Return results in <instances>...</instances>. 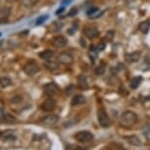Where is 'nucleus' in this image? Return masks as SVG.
<instances>
[{
    "label": "nucleus",
    "mask_w": 150,
    "mask_h": 150,
    "mask_svg": "<svg viewBox=\"0 0 150 150\" xmlns=\"http://www.w3.org/2000/svg\"><path fill=\"white\" fill-rule=\"evenodd\" d=\"M21 101H22L21 96H15L14 98H12V102L13 103H20Z\"/></svg>",
    "instance_id": "obj_30"
},
{
    "label": "nucleus",
    "mask_w": 150,
    "mask_h": 150,
    "mask_svg": "<svg viewBox=\"0 0 150 150\" xmlns=\"http://www.w3.org/2000/svg\"><path fill=\"white\" fill-rule=\"evenodd\" d=\"M104 48H105V43H101L100 46L97 47V49H98V51H101V50H103Z\"/></svg>",
    "instance_id": "obj_35"
},
{
    "label": "nucleus",
    "mask_w": 150,
    "mask_h": 150,
    "mask_svg": "<svg viewBox=\"0 0 150 150\" xmlns=\"http://www.w3.org/2000/svg\"><path fill=\"white\" fill-rule=\"evenodd\" d=\"M10 8L9 7H1L0 8V24H4L7 22V18L10 15Z\"/></svg>",
    "instance_id": "obj_12"
},
{
    "label": "nucleus",
    "mask_w": 150,
    "mask_h": 150,
    "mask_svg": "<svg viewBox=\"0 0 150 150\" xmlns=\"http://www.w3.org/2000/svg\"><path fill=\"white\" fill-rule=\"evenodd\" d=\"M86 102V98L83 95H75L71 100V106H78Z\"/></svg>",
    "instance_id": "obj_13"
},
{
    "label": "nucleus",
    "mask_w": 150,
    "mask_h": 150,
    "mask_svg": "<svg viewBox=\"0 0 150 150\" xmlns=\"http://www.w3.org/2000/svg\"><path fill=\"white\" fill-rule=\"evenodd\" d=\"M141 57V52L140 51H134L131 52L129 54L126 55V60L128 63H135V62H138Z\"/></svg>",
    "instance_id": "obj_11"
},
{
    "label": "nucleus",
    "mask_w": 150,
    "mask_h": 150,
    "mask_svg": "<svg viewBox=\"0 0 150 150\" xmlns=\"http://www.w3.org/2000/svg\"><path fill=\"white\" fill-rule=\"evenodd\" d=\"M0 36H1V33H0Z\"/></svg>",
    "instance_id": "obj_38"
},
{
    "label": "nucleus",
    "mask_w": 150,
    "mask_h": 150,
    "mask_svg": "<svg viewBox=\"0 0 150 150\" xmlns=\"http://www.w3.org/2000/svg\"><path fill=\"white\" fill-rule=\"evenodd\" d=\"M57 62L63 65H70L73 63V56L69 52H62L58 55Z\"/></svg>",
    "instance_id": "obj_6"
},
{
    "label": "nucleus",
    "mask_w": 150,
    "mask_h": 150,
    "mask_svg": "<svg viewBox=\"0 0 150 150\" xmlns=\"http://www.w3.org/2000/svg\"><path fill=\"white\" fill-rule=\"evenodd\" d=\"M76 14H77V8H72L70 10V12L68 13V16H74Z\"/></svg>",
    "instance_id": "obj_31"
},
{
    "label": "nucleus",
    "mask_w": 150,
    "mask_h": 150,
    "mask_svg": "<svg viewBox=\"0 0 150 150\" xmlns=\"http://www.w3.org/2000/svg\"><path fill=\"white\" fill-rule=\"evenodd\" d=\"M110 148H111V150H126L124 147L120 143H112L110 145Z\"/></svg>",
    "instance_id": "obj_26"
},
{
    "label": "nucleus",
    "mask_w": 150,
    "mask_h": 150,
    "mask_svg": "<svg viewBox=\"0 0 150 150\" xmlns=\"http://www.w3.org/2000/svg\"><path fill=\"white\" fill-rule=\"evenodd\" d=\"M137 121H138V117L134 112L126 111L121 116L120 124L124 129H131L132 127H134L136 125Z\"/></svg>",
    "instance_id": "obj_1"
},
{
    "label": "nucleus",
    "mask_w": 150,
    "mask_h": 150,
    "mask_svg": "<svg viewBox=\"0 0 150 150\" xmlns=\"http://www.w3.org/2000/svg\"><path fill=\"white\" fill-rule=\"evenodd\" d=\"M79 84H80V86L83 87V88H87V87H88V83H87V80L85 76H80V77H79Z\"/></svg>",
    "instance_id": "obj_22"
},
{
    "label": "nucleus",
    "mask_w": 150,
    "mask_h": 150,
    "mask_svg": "<svg viewBox=\"0 0 150 150\" xmlns=\"http://www.w3.org/2000/svg\"><path fill=\"white\" fill-rule=\"evenodd\" d=\"M97 12H99V8H97V7H93V8H91V9H89V10H88V12H87V15L94 17Z\"/></svg>",
    "instance_id": "obj_28"
},
{
    "label": "nucleus",
    "mask_w": 150,
    "mask_h": 150,
    "mask_svg": "<svg viewBox=\"0 0 150 150\" xmlns=\"http://www.w3.org/2000/svg\"><path fill=\"white\" fill-rule=\"evenodd\" d=\"M105 71H106V69H105L104 65H99V66L95 69V74L97 76H102L105 74Z\"/></svg>",
    "instance_id": "obj_23"
},
{
    "label": "nucleus",
    "mask_w": 150,
    "mask_h": 150,
    "mask_svg": "<svg viewBox=\"0 0 150 150\" xmlns=\"http://www.w3.org/2000/svg\"><path fill=\"white\" fill-rule=\"evenodd\" d=\"M74 91H75V86H69L66 87V94L67 95H71Z\"/></svg>",
    "instance_id": "obj_29"
},
{
    "label": "nucleus",
    "mask_w": 150,
    "mask_h": 150,
    "mask_svg": "<svg viewBox=\"0 0 150 150\" xmlns=\"http://www.w3.org/2000/svg\"><path fill=\"white\" fill-rule=\"evenodd\" d=\"M115 36V32L114 30H108V32L106 33V36H105V39H106L108 42H111L113 40V38H114Z\"/></svg>",
    "instance_id": "obj_24"
},
{
    "label": "nucleus",
    "mask_w": 150,
    "mask_h": 150,
    "mask_svg": "<svg viewBox=\"0 0 150 150\" xmlns=\"http://www.w3.org/2000/svg\"><path fill=\"white\" fill-rule=\"evenodd\" d=\"M74 138L79 142H88V141L92 140L94 138V135L91 132L88 131H82V132H78L77 134H75Z\"/></svg>",
    "instance_id": "obj_4"
},
{
    "label": "nucleus",
    "mask_w": 150,
    "mask_h": 150,
    "mask_svg": "<svg viewBox=\"0 0 150 150\" xmlns=\"http://www.w3.org/2000/svg\"><path fill=\"white\" fill-rule=\"evenodd\" d=\"M59 120V117L57 115H53V114H50V115H47L44 118L42 119V123L44 125V126H53L55 125L56 123L58 122Z\"/></svg>",
    "instance_id": "obj_10"
},
{
    "label": "nucleus",
    "mask_w": 150,
    "mask_h": 150,
    "mask_svg": "<svg viewBox=\"0 0 150 150\" xmlns=\"http://www.w3.org/2000/svg\"><path fill=\"white\" fill-rule=\"evenodd\" d=\"M138 30L142 33H147L150 30V21L141 22L140 24L138 25Z\"/></svg>",
    "instance_id": "obj_15"
},
{
    "label": "nucleus",
    "mask_w": 150,
    "mask_h": 150,
    "mask_svg": "<svg viewBox=\"0 0 150 150\" xmlns=\"http://www.w3.org/2000/svg\"><path fill=\"white\" fill-rule=\"evenodd\" d=\"M71 2V0H64L63 2H62V5H66V4H68Z\"/></svg>",
    "instance_id": "obj_37"
},
{
    "label": "nucleus",
    "mask_w": 150,
    "mask_h": 150,
    "mask_svg": "<svg viewBox=\"0 0 150 150\" xmlns=\"http://www.w3.org/2000/svg\"><path fill=\"white\" fill-rule=\"evenodd\" d=\"M55 108H56V102L52 97H50L47 100H44V102L42 105V109L46 112H52Z\"/></svg>",
    "instance_id": "obj_9"
},
{
    "label": "nucleus",
    "mask_w": 150,
    "mask_h": 150,
    "mask_svg": "<svg viewBox=\"0 0 150 150\" xmlns=\"http://www.w3.org/2000/svg\"><path fill=\"white\" fill-rule=\"evenodd\" d=\"M3 139L6 141V140H15L16 137H14V135H6V137H4Z\"/></svg>",
    "instance_id": "obj_32"
},
{
    "label": "nucleus",
    "mask_w": 150,
    "mask_h": 150,
    "mask_svg": "<svg viewBox=\"0 0 150 150\" xmlns=\"http://www.w3.org/2000/svg\"><path fill=\"white\" fill-rule=\"evenodd\" d=\"M52 43L53 46L56 48H63L68 43V40H67V38L63 35H56L55 38L52 39Z\"/></svg>",
    "instance_id": "obj_7"
},
{
    "label": "nucleus",
    "mask_w": 150,
    "mask_h": 150,
    "mask_svg": "<svg viewBox=\"0 0 150 150\" xmlns=\"http://www.w3.org/2000/svg\"><path fill=\"white\" fill-rule=\"evenodd\" d=\"M97 116H98L99 124H100V126L102 128H109V127L111 126V120H110L109 116L104 108H101L98 110Z\"/></svg>",
    "instance_id": "obj_2"
},
{
    "label": "nucleus",
    "mask_w": 150,
    "mask_h": 150,
    "mask_svg": "<svg viewBox=\"0 0 150 150\" xmlns=\"http://www.w3.org/2000/svg\"><path fill=\"white\" fill-rule=\"evenodd\" d=\"M46 67L49 70H52V71H55V70H57L58 69V63L57 62H55V61H46Z\"/></svg>",
    "instance_id": "obj_20"
},
{
    "label": "nucleus",
    "mask_w": 150,
    "mask_h": 150,
    "mask_svg": "<svg viewBox=\"0 0 150 150\" xmlns=\"http://www.w3.org/2000/svg\"><path fill=\"white\" fill-rule=\"evenodd\" d=\"M4 116H5V114H4L3 109L0 108V120H3V119H4Z\"/></svg>",
    "instance_id": "obj_33"
},
{
    "label": "nucleus",
    "mask_w": 150,
    "mask_h": 150,
    "mask_svg": "<svg viewBox=\"0 0 150 150\" xmlns=\"http://www.w3.org/2000/svg\"><path fill=\"white\" fill-rule=\"evenodd\" d=\"M142 134L145 137V138H147L148 140H150V126L149 125H146L142 128Z\"/></svg>",
    "instance_id": "obj_21"
},
{
    "label": "nucleus",
    "mask_w": 150,
    "mask_h": 150,
    "mask_svg": "<svg viewBox=\"0 0 150 150\" xmlns=\"http://www.w3.org/2000/svg\"><path fill=\"white\" fill-rule=\"evenodd\" d=\"M141 81H142V78H141V77H135V78H133L131 81V83H129V86H131V89H136L137 87L140 86Z\"/></svg>",
    "instance_id": "obj_17"
},
{
    "label": "nucleus",
    "mask_w": 150,
    "mask_h": 150,
    "mask_svg": "<svg viewBox=\"0 0 150 150\" xmlns=\"http://www.w3.org/2000/svg\"><path fill=\"white\" fill-rule=\"evenodd\" d=\"M39 0H22V5L25 8H32L38 4Z\"/></svg>",
    "instance_id": "obj_18"
},
{
    "label": "nucleus",
    "mask_w": 150,
    "mask_h": 150,
    "mask_svg": "<svg viewBox=\"0 0 150 150\" xmlns=\"http://www.w3.org/2000/svg\"><path fill=\"white\" fill-rule=\"evenodd\" d=\"M126 139L128 141V142L131 143V145H133V146H140L141 145L140 139L137 137H135V135H131V137H126Z\"/></svg>",
    "instance_id": "obj_16"
},
{
    "label": "nucleus",
    "mask_w": 150,
    "mask_h": 150,
    "mask_svg": "<svg viewBox=\"0 0 150 150\" xmlns=\"http://www.w3.org/2000/svg\"><path fill=\"white\" fill-rule=\"evenodd\" d=\"M100 32L96 27H86L84 29V35L89 39H94L98 38Z\"/></svg>",
    "instance_id": "obj_8"
},
{
    "label": "nucleus",
    "mask_w": 150,
    "mask_h": 150,
    "mask_svg": "<svg viewBox=\"0 0 150 150\" xmlns=\"http://www.w3.org/2000/svg\"><path fill=\"white\" fill-rule=\"evenodd\" d=\"M12 86V81L10 80L9 78L4 77L0 79V86L3 87V88H6V87Z\"/></svg>",
    "instance_id": "obj_19"
},
{
    "label": "nucleus",
    "mask_w": 150,
    "mask_h": 150,
    "mask_svg": "<svg viewBox=\"0 0 150 150\" xmlns=\"http://www.w3.org/2000/svg\"><path fill=\"white\" fill-rule=\"evenodd\" d=\"M63 11H64V7H61V8H59L57 11H56L55 14H56V15H59V14H61Z\"/></svg>",
    "instance_id": "obj_34"
},
{
    "label": "nucleus",
    "mask_w": 150,
    "mask_h": 150,
    "mask_svg": "<svg viewBox=\"0 0 150 150\" xmlns=\"http://www.w3.org/2000/svg\"><path fill=\"white\" fill-rule=\"evenodd\" d=\"M47 18H49V16H47V15H44V16H41V17H39V18L36 20L35 25H36V26H39V25H42V23L46 22V20H47Z\"/></svg>",
    "instance_id": "obj_25"
},
{
    "label": "nucleus",
    "mask_w": 150,
    "mask_h": 150,
    "mask_svg": "<svg viewBox=\"0 0 150 150\" xmlns=\"http://www.w3.org/2000/svg\"><path fill=\"white\" fill-rule=\"evenodd\" d=\"M4 120L7 122V123H15L16 122V118L14 117V116H12L11 114H5L4 116Z\"/></svg>",
    "instance_id": "obj_27"
},
{
    "label": "nucleus",
    "mask_w": 150,
    "mask_h": 150,
    "mask_svg": "<svg viewBox=\"0 0 150 150\" xmlns=\"http://www.w3.org/2000/svg\"><path fill=\"white\" fill-rule=\"evenodd\" d=\"M44 91L47 96H50V97H53V96H56V95L59 94L60 88H59V86L55 83H52H52L44 84Z\"/></svg>",
    "instance_id": "obj_3"
},
{
    "label": "nucleus",
    "mask_w": 150,
    "mask_h": 150,
    "mask_svg": "<svg viewBox=\"0 0 150 150\" xmlns=\"http://www.w3.org/2000/svg\"><path fill=\"white\" fill-rule=\"evenodd\" d=\"M24 72L28 76H34L36 74H38L39 72V65L34 61H31L29 63H27L24 66Z\"/></svg>",
    "instance_id": "obj_5"
},
{
    "label": "nucleus",
    "mask_w": 150,
    "mask_h": 150,
    "mask_svg": "<svg viewBox=\"0 0 150 150\" xmlns=\"http://www.w3.org/2000/svg\"><path fill=\"white\" fill-rule=\"evenodd\" d=\"M80 44H81L82 47H86V42H85V40H84L83 38L80 39Z\"/></svg>",
    "instance_id": "obj_36"
},
{
    "label": "nucleus",
    "mask_w": 150,
    "mask_h": 150,
    "mask_svg": "<svg viewBox=\"0 0 150 150\" xmlns=\"http://www.w3.org/2000/svg\"><path fill=\"white\" fill-rule=\"evenodd\" d=\"M39 56L42 59V60L50 61V60H52V57L55 56V52L52 51V50H44V51H42L39 53Z\"/></svg>",
    "instance_id": "obj_14"
}]
</instances>
